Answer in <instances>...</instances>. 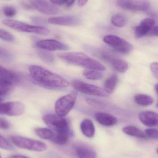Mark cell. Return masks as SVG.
I'll list each match as a JSON object with an SVG mask.
<instances>
[{
    "mask_svg": "<svg viewBox=\"0 0 158 158\" xmlns=\"http://www.w3.org/2000/svg\"><path fill=\"white\" fill-rule=\"evenodd\" d=\"M28 70L32 79L40 85L51 88H64L70 85V83L63 77L40 66L32 65Z\"/></svg>",
    "mask_w": 158,
    "mask_h": 158,
    "instance_id": "cell-1",
    "label": "cell"
},
{
    "mask_svg": "<svg viewBox=\"0 0 158 158\" xmlns=\"http://www.w3.org/2000/svg\"><path fill=\"white\" fill-rule=\"evenodd\" d=\"M58 56L68 64L79 66L86 69L101 71H105L106 69L105 66L100 62L83 53L76 52L62 53L58 54Z\"/></svg>",
    "mask_w": 158,
    "mask_h": 158,
    "instance_id": "cell-2",
    "label": "cell"
},
{
    "mask_svg": "<svg viewBox=\"0 0 158 158\" xmlns=\"http://www.w3.org/2000/svg\"><path fill=\"white\" fill-rule=\"evenodd\" d=\"M20 77L13 71L1 66L0 67V98L5 97L14 89V85L20 82Z\"/></svg>",
    "mask_w": 158,
    "mask_h": 158,
    "instance_id": "cell-3",
    "label": "cell"
},
{
    "mask_svg": "<svg viewBox=\"0 0 158 158\" xmlns=\"http://www.w3.org/2000/svg\"><path fill=\"white\" fill-rule=\"evenodd\" d=\"M2 23L6 27L19 32L35 33L42 35H47L50 33V31L45 27L32 26L18 20L3 19L2 20Z\"/></svg>",
    "mask_w": 158,
    "mask_h": 158,
    "instance_id": "cell-4",
    "label": "cell"
},
{
    "mask_svg": "<svg viewBox=\"0 0 158 158\" xmlns=\"http://www.w3.org/2000/svg\"><path fill=\"white\" fill-rule=\"evenodd\" d=\"M12 143L17 147L34 152H43L47 148L43 142L26 138L19 135H13L10 137Z\"/></svg>",
    "mask_w": 158,
    "mask_h": 158,
    "instance_id": "cell-5",
    "label": "cell"
},
{
    "mask_svg": "<svg viewBox=\"0 0 158 158\" xmlns=\"http://www.w3.org/2000/svg\"><path fill=\"white\" fill-rule=\"evenodd\" d=\"M77 98V94L74 92L60 98L55 104L56 115L61 117L66 116L75 106Z\"/></svg>",
    "mask_w": 158,
    "mask_h": 158,
    "instance_id": "cell-6",
    "label": "cell"
},
{
    "mask_svg": "<svg viewBox=\"0 0 158 158\" xmlns=\"http://www.w3.org/2000/svg\"><path fill=\"white\" fill-rule=\"evenodd\" d=\"M71 85L75 90L84 94L101 97H107L109 95L105 89L101 87L79 80H73L71 81Z\"/></svg>",
    "mask_w": 158,
    "mask_h": 158,
    "instance_id": "cell-7",
    "label": "cell"
},
{
    "mask_svg": "<svg viewBox=\"0 0 158 158\" xmlns=\"http://www.w3.org/2000/svg\"><path fill=\"white\" fill-rule=\"evenodd\" d=\"M42 120L48 127L56 133L70 132L68 122L64 117H59L57 115L47 114L42 117Z\"/></svg>",
    "mask_w": 158,
    "mask_h": 158,
    "instance_id": "cell-8",
    "label": "cell"
},
{
    "mask_svg": "<svg viewBox=\"0 0 158 158\" xmlns=\"http://www.w3.org/2000/svg\"><path fill=\"white\" fill-rule=\"evenodd\" d=\"M103 40L120 53H129L134 49L133 46L130 43L115 35H107L104 37Z\"/></svg>",
    "mask_w": 158,
    "mask_h": 158,
    "instance_id": "cell-9",
    "label": "cell"
},
{
    "mask_svg": "<svg viewBox=\"0 0 158 158\" xmlns=\"http://www.w3.org/2000/svg\"><path fill=\"white\" fill-rule=\"evenodd\" d=\"M25 109L24 104L19 101L4 102L0 105V113L11 117L20 116L24 113Z\"/></svg>",
    "mask_w": 158,
    "mask_h": 158,
    "instance_id": "cell-10",
    "label": "cell"
},
{
    "mask_svg": "<svg viewBox=\"0 0 158 158\" xmlns=\"http://www.w3.org/2000/svg\"><path fill=\"white\" fill-rule=\"evenodd\" d=\"M120 7L134 11H146L150 6L148 0H118Z\"/></svg>",
    "mask_w": 158,
    "mask_h": 158,
    "instance_id": "cell-11",
    "label": "cell"
},
{
    "mask_svg": "<svg viewBox=\"0 0 158 158\" xmlns=\"http://www.w3.org/2000/svg\"><path fill=\"white\" fill-rule=\"evenodd\" d=\"M32 6L39 12L47 15H55L60 12V9L46 0H29Z\"/></svg>",
    "mask_w": 158,
    "mask_h": 158,
    "instance_id": "cell-12",
    "label": "cell"
},
{
    "mask_svg": "<svg viewBox=\"0 0 158 158\" xmlns=\"http://www.w3.org/2000/svg\"><path fill=\"white\" fill-rule=\"evenodd\" d=\"M39 49L47 51H67L69 47L66 44L54 40H44L36 44Z\"/></svg>",
    "mask_w": 158,
    "mask_h": 158,
    "instance_id": "cell-13",
    "label": "cell"
},
{
    "mask_svg": "<svg viewBox=\"0 0 158 158\" xmlns=\"http://www.w3.org/2000/svg\"><path fill=\"white\" fill-rule=\"evenodd\" d=\"M48 22L51 24L58 26L76 27L80 25L81 20L76 16H63L51 18L48 19Z\"/></svg>",
    "mask_w": 158,
    "mask_h": 158,
    "instance_id": "cell-14",
    "label": "cell"
},
{
    "mask_svg": "<svg viewBox=\"0 0 158 158\" xmlns=\"http://www.w3.org/2000/svg\"><path fill=\"white\" fill-rule=\"evenodd\" d=\"M156 21L154 19L147 18L143 19L140 25L136 27L135 29V35L136 39H140L147 36L148 32L155 26Z\"/></svg>",
    "mask_w": 158,
    "mask_h": 158,
    "instance_id": "cell-15",
    "label": "cell"
},
{
    "mask_svg": "<svg viewBox=\"0 0 158 158\" xmlns=\"http://www.w3.org/2000/svg\"><path fill=\"white\" fill-rule=\"evenodd\" d=\"M74 150L78 158H96V153L93 148L85 144L75 145Z\"/></svg>",
    "mask_w": 158,
    "mask_h": 158,
    "instance_id": "cell-16",
    "label": "cell"
},
{
    "mask_svg": "<svg viewBox=\"0 0 158 158\" xmlns=\"http://www.w3.org/2000/svg\"><path fill=\"white\" fill-rule=\"evenodd\" d=\"M139 118L142 123L147 127L158 125V114L154 111H142L139 114Z\"/></svg>",
    "mask_w": 158,
    "mask_h": 158,
    "instance_id": "cell-17",
    "label": "cell"
},
{
    "mask_svg": "<svg viewBox=\"0 0 158 158\" xmlns=\"http://www.w3.org/2000/svg\"><path fill=\"white\" fill-rule=\"evenodd\" d=\"M95 118L100 124L107 127L114 126L118 121L116 117L106 112H97L95 114Z\"/></svg>",
    "mask_w": 158,
    "mask_h": 158,
    "instance_id": "cell-18",
    "label": "cell"
},
{
    "mask_svg": "<svg viewBox=\"0 0 158 158\" xmlns=\"http://www.w3.org/2000/svg\"><path fill=\"white\" fill-rule=\"evenodd\" d=\"M103 57L109 61L113 68L120 73H125L129 69V64L124 60L119 58H111L106 55L103 56Z\"/></svg>",
    "mask_w": 158,
    "mask_h": 158,
    "instance_id": "cell-19",
    "label": "cell"
},
{
    "mask_svg": "<svg viewBox=\"0 0 158 158\" xmlns=\"http://www.w3.org/2000/svg\"><path fill=\"white\" fill-rule=\"evenodd\" d=\"M80 128L82 133L88 138H92L95 134L94 124L93 122L89 119H85L82 122Z\"/></svg>",
    "mask_w": 158,
    "mask_h": 158,
    "instance_id": "cell-20",
    "label": "cell"
},
{
    "mask_svg": "<svg viewBox=\"0 0 158 158\" xmlns=\"http://www.w3.org/2000/svg\"><path fill=\"white\" fill-rule=\"evenodd\" d=\"M118 82V78L116 74H113L105 81L104 88L105 91L109 94L114 92Z\"/></svg>",
    "mask_w": 158,
    "mask_h": 158,
    "instance_id": "cell-21",
    "label": "cell"
},
{
    "mask_svg": "<svg viewBox=\"0 0 158 158\" xmlns=\"http://www.w3.org/2000/svg\"><path fill=\"white\" fill-rule=\"evenodd\" d=\"M122 131L130 136L133 137H137V138H147L145 133L140 129L135 126L130 125V126H126L122 129Z\"/></svg>",
    "mask_w": 158,
    "mask_h": 158,
    "instance_id": "cell-22",
    "label": "cell"
},
{
    "mask_svg": "<svg viewBox=\"0 0 158 158\" xmlns=\"http://www.w3.org/2000/svg\"><path fill=\"white\" fill-rule=\"evenodd\" d=\"M36 134L41 139L52 141L54 137L55 133L53 130L48 128H39L34 130Z\"/></svg>",
    "mask_w": 158,
    "mask_h": 158,
    "instance_id": "cell-23",
    "label": "cell"
},
{
    "mask_svg": "<svg viewBox=\"0 0 158 158\" xmlns=\"http://www.w3.org/2000/svg\"><path fill=\"white\" fill-rule=\"evenodd\" d=\"M135 101L136 104L143 106H151L154 103L153 98L148 95L138 94L135 96Z\"/></svg>",
    "mask_w": 158,
    "mask_h": 158,
    "instance_id": "cell-24",
    "label": "cell"
},
{
    "mask_svg": "<svg viewBox=\"0 0 158 158\" xmlns=\"http://www.w3.org/2000/svg\"><path fill=\"white\" fill-rule=\"evenodd\" d=\"M70 133L69 132H61L55 133L54 137L52 142L54 143L60 145L66 144L69 141Z\"/></svg>",
    "mask_w": 158,
    "mask_h": 158,
    "instance_id": "cell-25",
    "label": "cell"
},
{
    "mask_svg": "<svg viewBox=\"0 0 158 158\" xmlns=\"http://www.w3.org/2000/svg\"><path fill=\"white\" fill-rule=\"evenodd\" d=\"M83 74L86 79L93 81L101 80L104 77V74L101 71L93 69H85L83 70Z\"/></svg>",
    "mask_w": 158,
    "mask_h": 158,
    "instance_id": "cell-26",
    "label": "cell"
},
{
    "mask_svg": "<svg viewBox=\"0 0 158 158\" xmlns=\"http://www.w3.org/2000/svg\"><path fill=\"white\" fill-rule=\"evenodd\" d=\"M111 21L112 24L116 27H122L127 24V19L124 14L118 13L112 17Z\"/></svg>",
    "mask_w": 158,
    "mask_h": 158,
    "instance_id": "cell-27",
    "label": "cell"
},
{
    "mask_svg": "<svg viewBox=\"0 0 158 158\" xmlns=\"http://www.w3.org/2000/svg\"><path fill=\"white\" fill-rule=\"evenodd\" d=\"M38 55L42 60L48 64H53L54 62L53 56L50 53L44 51H40L38 52Z\"/></svg>",
    "mask_w": 158,
    "mask_h": 158,
    "instance_id": "cell-28",
    "label": "cell"
},
{
    "mask_svg": "<svg viewBox=\"0 0 158 158\" xmlns=\"http://www.w3.org/2000/svg\"><path fill=\"white\" fill-rule=\"evenodd\" d=\"M0 147L2 149L7 151H12L14 150V148L13 146L2 135H0Z\"/></svg>",
    "mask_w": 158,
    "mask_h": 158,
    "instance_id": "cell-29",
    "label": "cell"
},
{
    "mask_svg": "<svg viewBox=\"0 0 158 158\" xmlns=\"http://www.w3.org/2000/svg\"><path fill=\"white\" fill-rule=\"evenodd\" d=\"M0 38L5 41L13 42L15 40V38L12 34L2 29H0Z\"/></svg>",
    "mask_w": 158,
    "mask_h": 158,
    "instance_id": "cell-30",
    "label": "cell"
},
{
    "mask_svg": "<svg viewBox=\"0 0 158 158\" xmlns=\"http://www.w3.org/2000/svg\"><path fill=\"white\" fill-rule=\"evenodd\" d=\"M2 11L4 15L8 17L15 16L16 14V10L15 8L10 6H4L3 8Z\"/></svg>",
    "mask_w": 158,
    "mask_h": 158,
    "instance_id": "cell-31",
    "label": "cell"
},
{
    "mask_svg": "<svg viewBox=\"0 0 158 158\" xmlns=\"http://www.w3.org/2000/svg\"><path fill=\"white\" fill-rule=\"evenodd\" d=\"M145 133L147 138L157 139L158 138V130L155 129H147L145 131Z\"/></svg>",
    "mask_w": 158,
    "mask_h": 158,
    "instance_id": "cell-32",
    "label": "cell"
},
{
    "mask_svg": "<svg viewBox=\"0 0 158 158\" xmlns=\"http://www.w3.org/2000/svg\"><path fill=\"white\" fill-rule=\"evenodd\" d=\"M30 19L33 23L38 25H42L46 24V20L43 18L41 17L32 16H31Z\"/></svg>",
    "mask_w": 158,
    "mask_h": 158,
    "instance_id": "cell-33",
    "label": "cell"
},
{
    "mask_svg": "<svg viewBox=\"0 0 158 158\" xmlns=\"http://www.w3.org/2000/svg\"><path fill=\"white\" fill-rule=\"evenodd\" d=\"M150 70L154 77L158 80V63H152L150 65Z\"/></svg>",
    "mask_w": 158,
    "mask_h": 158,
    "instance_id": "cell-34",
    "label": "cell"
},
{
    "mask_svg": "<svg viewBox=\"0 0 158 158\" xmlns=\"http://www.w3.org/2000/svg\"><path fill=\"white\" fill-rule=\"evenodd\" d=\"M10 123L5 119L1 118L0 119V128L2 130H7L10 128Z\"/></svg>",
    "mask_w": 158,
    "mask_h": 158,
    "instance_id": "cell-35",
    "label": "cell"
},
{
    "mask_svg": "<svg viewBox=\"0 0 158 158\" xmlns=\"http://www.w3.org/2000/svg\"><path fill=\"white\" fill-rule=\"evenodd\" d=\"M1 57L3 58L4 59H7V60H9L12 57L9 53H8L7 51H6L5 49H2L1 48Z\"/></svg>",
    "mask_w": 158,
    "mask_h": 158,
    "instance_id": "cell-36",
    "label": "cell"
},
{
    "mask_svg": "<svg viewBox=\"0 0 158 158\" xmlns=\"http://www.w3.org/2000/svg\"><path fill=\"white\" fill-rule=\"evenodd\" d=\"M147 36H158V26H154L149 31Z\"/></svg>",
    "mask_w": 158,
    "mask_h": 158,
    "instance_id": "cell-37",
    "label": "cell"
},
{
    "mask_svg": "<svg viewBox=\"0 0 158 158\" xmlns=\"http://www.w3.org/2000/svg\"><path fill=\"white\" fill-rule=\"evenodd\" d=\"M52 3L57 5H62L65 4V0H50Z\"/></svg>",
    "mask_w": 158,
    "mask_h": 158,
    "instance_id": "cell-38",
    "label": "cell"
},
{
    "mask_svg": "<svg viewBox=\"0 0 158 158\" xmlns=\"http://www.w3.org/2000/svg\"><path fill=\"white\" fill-rule=\"evenodd\" d=\"M75 0H65V4L67 7H70L74 3Z\"/></svg>",
    "mask_w": 158,
    "mask_h": 158,
    "instance_id": "cell-39",
    "label": "cell"
},
{
    "mask_svg": "<svg viewBox=\"0 0 158 158\" xmlns=\"http://www.w3.org/2000/svg\"><path fill=\"white\" fill-rule=\"evenodd\" d=\"M88 0H78V5L80 7L83 6L87 3Z\"/></svg>",
    "mask_w": 158,
    "mask_h": 158,
    "instance_id": "cell-40",
    "label": "cell"
},
{
    "mask_svg": "<svg viewBox=\"0 0 158 158\" xmlns=\"http://www.w3.org/2000/svg\"><path fill=\"white\" fill-rule=\"evenodd\" d=\"M8 158H29L25 156H20V155H16V156H12Z\"/></svg>",
    "mask_w": 158,
    "mask_h": 158,
    "instance_id": "cell-41",
    "label": "cell"
},
{
    "mask_svg": "<svg viewBox=\"0 0 158 158\" xmlns=\"http://www.w3.org/2000/svg\"><path fill=\"white\" fill-rule=\"evenodd\" d=\"M155 90H156V92L158 94V84H157L155 85Z\"/></svg>",
    "mask_w": 158,
    "mask_h": 158,
    "instance_id": "cell-42",
    "label": "cell"
},
{
    "mask_svg": "<svg viewBox=\"0 0 158 158\" xmlns=\"http://www.w3.org/2000/svg\"><path fill=\"white\" fill-rule=\"evenodd\" d=\"M156 107H157V108H158V103H157V104H156Z\"/></svg>",
    "mask_w": 158,
    "mask_h": 158,
    "instance_id": "cell-43",
    "label": "cell"
},
{
    "mask_svg": "<svg viewBox=\"0 0 158 158\" xmlns=\"http://www.w3.org/2000/svg\"><path fill=\"white\" fill-rule=\"evenodd\" d=\"M157 153L158 154V148L157 150Z\"/></svg>",
    "mask_w": 158,
    "mask_h": 158,
    "instance_id": "cell-44",
    "label": "cell"
}]
</instances>
